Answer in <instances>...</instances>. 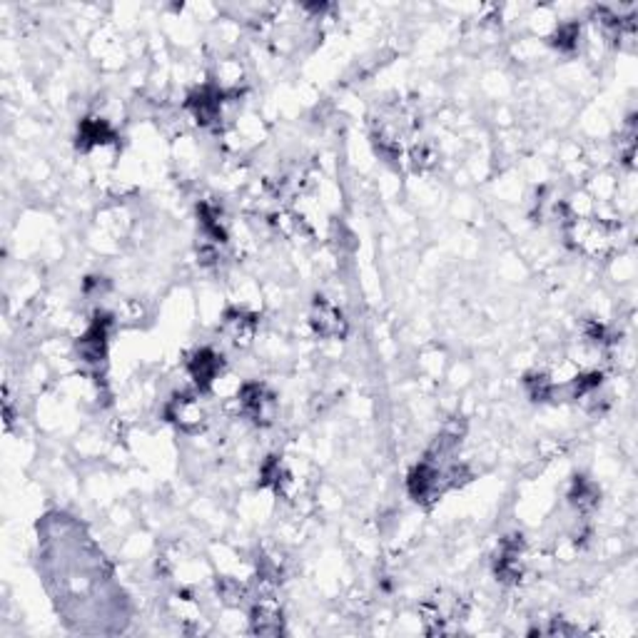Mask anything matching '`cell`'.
Masks as SVG:
<instances>
[{"instance_id": "cell-1", "label": "cell", "mask_w": 638, "mask_h": 638, "mask_svg": "<svg viewBox=\"0 0 638 638\" xmlns=\"http://www.w3.org/2000/svg\"><path fill=\"white\" fill-rule=\"evenodd\" d=\"M227 93L222 88H215V85H205L200 88L197 93H192L187 98V110L190 115L195 117L197 123L205 125V127H212L222 120V108H225Z\"/></svg>"}, {"instance_id": "cell-3", "label": "cell", "mask_w": 638, "mask_h": 638, "mask_svg": "<svg viewBox=\"0 0 638 638\" xmlns=\"http://www.w3.org/2000/svg\"><path fill=\"white\" fill-rule=\"evenodd\" d=\"M167 419L175 422L183 432H197L205 427L207 409L195 394H177L175 399L167 404Z\"/></svg>"}, {"instance_id": "cell-7", "label": "cell", "mask_w": 638, "mask_h": 638, "mask_svg": "<svg viewBox=\"0 0 638 638\" xmlns=\"http://www.w3.org/2000/svg\"><path fill=\"white\" fill-rule=\"evenodd\" d=\"M255 332H258V319L248 314V312H239L232 309L227 312L222 319V334L227 337V342H232L235 347H248L249 342L255 340Z\"/></svg>"}, {"instance_id": "cell-11", "label": "cell", "mask_w": 638, "mask_h": 638, "mask_svg": "<svg viewBox=\"0 0 638 638\" xmlns=\"http://www.w3.org/2000/svg\"><path fill=\"white\" fill-rule=\"evenodd\" d=\"M571 504L577 506L578 511H591L598 504V489L586 479H577L571 489Z\"/></svg>"}, {"instance_id": "cell-9", "label": "cell", "mask_w": 638, "mask_h": 638, "mask_svg": "<svg viewBox=\"0 0 638 638\" xmlns=\"http://www.w3.org/2000/svg\"><path fill=\"white\" fill-rule=\"evenodd\" d=\"M252 633H259V636H279L285 631V621H282V614L275 604H267V601H259L252 606Z\"/></svg>"}, {"instance_id": "cell-6", "label": "cell", "mask_w": 638, "mask_h": 638, "mask_svg": "<svg viewBox=\"0 0 638 638\" xmlns=\"http://www.w3.org/2000/svg\"><path fill=\"white\" fill-rule=\"evenodd\" d=\"M187 370H190V377L195 380L200 389H210L222 374V357L212 350H200L192 354Z\"/></svg>"}, {"instance_id": "cell-10", "label": "cell", "mask_w": 638, "mask_h": 638, "mask_svg": "<svg viewBox=\"0 0 638 638\" xmlns=\"http://www.w3.org/2000/svg\"><path fill=\"white\" fill-rule=\"evenodd\" d=\"M115 140V133L110 130V125L100 120V117H88L80 125V133H78V147L83 150H93L100 145H110Z\"/></svg>"}, {"instance_id": "cell-12", "label": "cell", "mask_w": 638, "mask_h": 638, "mask_svg": "<svg viewBox=\"0 0 638 638\" xmlns=\"http://www.w3.org/2000/svg\"><path fill=\"white\" fill-rule=\"evenodd\" d=\"M578 38H581V28H578L577 23H564V25H558V31L554 33L551 41H554V45L558 51L571 52L577 51Z\"/></svg>"}, {"instance_id": "cell-4", "label": "cell", "mask_w": 638, "mask_h": 638, "mask_svg": "<svg viewBox=\"0 0 638 638\" xmlns=\"http://www.w3.org/2000/svg\"><path fill=\"white\" fill-rule=\"evenodd\" d=\"M496 577L504 584H516L524 577V539L509 536L502 541L499 556H496Z\"/></svg>"}, {"instance_id": "cell-13", "label": "cell", "mask_w": 638, "mask_h": 638, "mask_svg": "<svg viewBox=\"0 0 638 638\" xmlns=\"http://www.w3.org/2000/svg\"><path fill=\"white\" fill-rule=\"evenodd\" d=\"M285 479H287V474H285V469H282V464H279V459H269L265 466H262V484L265 486H272V489H282V484H285Z\"/></svg>"}, {"instance_id": "cell-8", "label": "cell", "mask_w": 638, "mask_h": 638, "mask_svg": "<svg viewBox=\"0 0 638 638\" xmlns=\"http://www.w3.org/2000/svg\"><path fill=\"white\" fill-rule=\"evenodd\" d=\"M108 332H110V319L98 317L90 324V330L85 332L83 340L78 344V350L83 354L88 364H98L105 360V347H108Z\"/></svg>"}, {"instance_id": "cell-5", "label": "cell", "mask_w": 638, "mask_h": 638, "mask_svg": "<svg viewBox=\"0 0 638 638\" xmlns=\"http://www.w3.org/2000/svg\"><path fill=\"white\" fill-rule=\"evenodd\" d=\"M309 322H312V330L317 332L319 337H324V340H342L347 334V319H344V314L337 307H332L330 302H324V299L314 302Z\"/></svg>"}, {"instance_id": "cell-2", "label": "cell", "mask_w": 638, "mask_h": 638, "mask_svg": "<svg viewBox=\"0 0 638 638\" xmlns=\"http://www.w3.org/2000/svg\"><path fill=\"white\" fill-rule=\"evenodd\" d=\"M237 404L239 412L255 419V422L267 424L275 414V394L265 387V384H245L242 389L237 391Z\"/></svg>"}]
</instances>
